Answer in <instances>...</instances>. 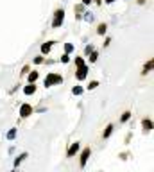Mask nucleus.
Returning <instances> with one entry per match:
<instances>
[{
  "instance_id": "15",
  "label": "nucleus",
  "mask_w": 154,
  "mask_h": 172,
  "mask_svg": "<svg viewBox=\"0 0 154 172\" xmlns=\"http://www.w3.org/2000/svg\"><path fill=\"white\" fill-rule=\"evenodd\" d=\"M106 29H107V27H106V24H100V25H99V29H97V32H99V34H106Z\"/></svg>"
},
{
  "instance_id": "7",
  "label": "nucleus",
  "mask_w": 154,
  "mask_h": 172,
  "mask_svg": "<svg viewBox=\"0 0 154 172\" xmlns=\"http://www.w3.org/2000/svg\"><path fill=\"white\" fill-rule=\"evenodd\" d=\"M77 150H79V143L75 142V143H72V145H70V149H68V153H67V154H68V156H74V154L77 153Z\"/></svg>"
},
{
  "instance_id": "5",
  "label": "nucleus",
  "mask_w": 154,
  "mask_h": 172,
  "mask_svg": "<svg viewBox=\"0 0 154 172\" xmlns=\"http://www.w3.org/2000/svg\"><path fill=\"white\" fill-rule=\"evenodd\" d=\"M90 154H92L90 147L82 150V154H81V167H84V165H86V161H88V158H90Z\"/></svg>"
},
{
  "instance_id": "9",
  "label": "nucleus",
  "mask_w": 154,
  "mask_h": 172,
  "mask_svg": "<svg viewBox=\"0 0 154 172\" xmlns=\"http://www.w3.org/2000/svg\"><path fill=\"white\" fill-rule=\"evenodd\" d=\"M50 47H52V41L43 43V45H41V52H43V54H49V52H50Z\"/></svg>"
},
{
  "instance_id": "13",
  "label": "nucleus",
  "mask_w": 154,
  "mask_h": 172,
  "mask_svg": "<svg viewBox=\"0 0 154 172\" xmlns=\"http://www.w3.org/2000/svg\"><path fill=\"white\" fill-rule=\"evenodd\" d=\"M111 133H113V125H107V127H106V131H104V138H107Z\"/></svg>"
},
{
  "instance_id": "1",
  "label": "nucleus",
  "mask_w": 154,
  "mask_h": 172,
  "mask_svg": "<svg viewBox=\"0 0 154 172\" xmlns=\"http://www.w3.org/2000/svg\"><path fill=\"white\" fill-rule=\"evenodd\" d=\"M63 82V77L59 74H49L45 77V86L49 88V86H54V84H61Z\"/></svg>"
},
{
  "instance_id": "16",
  "label": "nucleus",
  "mask_w": 154,
  "mask_h": 172,
  "mask_svg": "<svg viewBox=\"0 0 154 172\" xmlns=\"http://www.w3.org/2000/svg\"><path fill=\"white\" fill-rule=\"evenodd\" d=\"M72 93H74V95H81V93H82V88H81V86H74Z\"/></svg>"
},
{
  "instance_id": "21",
  "label": "nucleus",
  "mask_w": 154,
  "mask_h": 172,
  "mask_svg": "<svg viewBox=\"0 0 154 172\" xmlns=\"http://www.w3.org/2000/svg\"><path fill=\"white\" fill-rule=\"evenodd\" d=\"M129 117H131V113H129V111H125V113L122 115V122H127V120H129Z\"/></svg>"
},
{
  "instance_id": "14",
  "label": "nucleus",
  "mask_w": 154,
  "mask_h": 172,
  "mask_svg": "<svg viewBox=\"0 0 154 172\" xmlns=\"http://www.w3.org/2000/svg\"><path fill=\"white\" fill-rule=\"evenodd\" d=\"M14 138H16V129H11L7 133V140H14Z\"/></svg>"
},
{
  "instance_id": "10",
  "label": "nucleus",
  "mask_w": 154,
  "mask_h": 172,
  "mask_svg": "<svg viewBox=\"0 0 154 172\" xmlns=\"http://www.w3.org/2000/svg\"><path fill=\"white\" fill-rule=\"evenodd\" d=\"M25 158H27V153H24V154H20V156H18V158L14 160V167H18V165H20L21 161H24Z\"/></svg>"
},
{
  "instance_id": "2",
  "label": "nucleus",
  "mask_w": 154,
  "mask_h": 172,
  "mask_svg": "<svg viewBox=\"0 0 154 172\" xmlns=\"http://www.w3.org/2000/svg\"><path fill=\"white\" fill-rule=\"evenodd\" d=\"M63 20H64V11H63V9H57V11L54 13V22H52V27H54V29H57V27L63 24Z\"/></svg>"
},
{
  "instance_id": "24",
  "label": "nucleus",
  "mask_w": 154,
  "mask_h": 172,
  "mask_svg": "<svg viewBox=\"0 0 154 172\" xmlns=\"http://www.w3.org/2000/svg\"><path fill=\"white\" fill-rule=\"evenodd\" d=\"M34 63H36V64H39V63H43V57H41V56H38V57H34Z\"/></svg>"
},
{
  "instance_id": "23",
  "label": "nucleus",
  "mask_w": 154,
  "mask_h": 172,
  "mask_svg": "<svg viewBox=\"0 0 154 172\" xmlns=\"http://www.w3.org/2000/svg\"><path fill=\"white\" fill-rule=\"evenodd\" d=\"M61 61H63V63H68V61H70V56H68V54H64V56L61 57Z\"/></svg>"
},
{
  "instance_id": "6",
  "label": "nucleus",
  "mask_w": 154,
  "mask_h": 172,
  "mask_svg": "<svg viewBox=\"0 0 154 172\" xmlns=\"http://www.w3.org/2000/svg\"><path fill=\"white\" fill-rule=\"evenodd\" d=\"M34 92H36V86H34V82H31L29 86H25V88H24V93H25V95H32Z\"/></svg>"
},
{
  "instance_id": "3",
  "label": "nucleus",
  "mask_w": 154,
  "mask_h": 172,
  "mask_svg": "<svg viewBox=\"0 0 154 172\" xmlns=\"http://www.w3.org/2000/svg\"><path fill=\"white\" fill-rule=\"evenodd\" d=\"M29 115H32V106H31V104H21V106H20V117L27 118Z\"/></svg>"
},
{
  "instance_id": "11",
  "label": "nucleus",
  "mask_w": 154,
  "mask_h": 172,
  "mask_svg": "<svg viewBox=\"0 0 154 172\" xmlns=\"http://www.w3.org/2000/svg\"><path fill=\"white\" fill-rule=\"evenodd\" d=\"M150 70H152V59H150V61H147V64L143 67V74H149Z\"/></svg>"
},
{
  "instance_id": "4",
  "label": "nucleus",
  "mask_w": 154,
  "mask_h": 172,
  "mask_svg": "<svg viewBox=\"0 0 154 172\" xmlns=\"http://www.w3.org/2000/svg\"><path fill=\"white\" fill-rule=\"evenodd\" d=\"M86 75H88V67H86V64H81V67H77V79L82 81V79H86Z\"/></svg>"
},
{
  "instance_id": "12",
  "label": "nucleus",
  "mask_w": 154,
  "mask_h": 172,
  "mask_svg": "<svg viewBox=\"0 0 154 172\" xmlns=\"http://www.w3.org/2000/svg\"><path fill=\"white\" fill-rule=\"evenodd\" d=\"M38 81V72H31L29 74V82H36Z\"/></svg>"
},
{
  "instance_id": "22",
  "label": "nucleus",
  "mask_w": 154,
  "mask_h": 172,
  "mask_svg": "<svg viewBox=\"0 0 154 172\" xmlns=\"http://www.w3.org/2000/svg\"><path fill=\"white\" fill-rule=\"evenodd\" d=\"M75 64H77V67H81V64H84L82 57H75Z\"/></svg>"
},
{
  "instance_id": "19",
  "label": "nucleus",
  "mask_w": 154,
  "mask_h": 172,
  "mask_svg": "<svg viewBox=\"0 0 154 172\" xmlns=\"http://www.w3.org/2000/svg\"><path fill=\"white\" fill-rule=\"evenodd\" d=\"M97 57H99V54L92 50V56H90V61H92V63H95V61H97Z\"/></svg>"
},
{
  "instance_id": "27",
  "label": "nucleus",
  "mask_w": 154,
  "mask_h": 172,
  "mask_svg": "<svg viewBox=\"0 0 154 172\" xmlns=\"http://www.w3.org/2000/svg\"><path fill=\"white\" fill-rule=\"evenodd\" d=\"M138 2H140V4H145V0H138Z\"/></svg>"
},
{
  "instance_id": "8",
  "label": "nucleus",
  "mask_w": 154,
  "mask_h": 172,
  "mask_svg": "<svg viewBox=\"0 0 154 172\" xmlns=\"http://www.w3.org/2000/svg\"><path fill=\"white\" fill-rule=\"evenodd\" d=\"M142 125H143V131H145V133H149L150 129H152V122H150L149 118H145V120L142 122Z\"/></svg>"
},
{
  "instance_id": "18",
  "label": "nucleus",
  "mask_w": 154,
  "mask_h": 172,
  "mask_svg": "<svg viewBox=\"0 0 154 172\" xmlns=\"http://www.w3.org/2000/svg\"><path fill=\"white\" fill-rule=\"evenodd\" d=\"M64 50H67V54H70L74 50V45H72V43H67V45H64Z\"/></svg>"
},
{
  "instance_id": "25",
  "label": "nucleus",
  "mask_w": 154,
  "mask_h": 172,
  "mask_svg": "<svg viewBox=\"0 0 154 172\" xmlns=\"http://www.w3.org/2000/svg\"><path fill=\"white\" fill-rule=\"evenodd\" d=\"M82 4H84V6H90V4H92V0H82Z\"/></svg>"
},
{
  "instance_id": "26",
  "label": "nucleus",
  "mask_w": 154,
  "mask_h": 172,
  "mask_svg": "<svg viewBox=\"0 0 154 172\" xmlns=\"http://www.w3.org/2000/svg\"><path fill=\"white\" fill-rule=\"evenodd\" d=\"M106 2H107V4H113V2H115V0H106Z\"/></svg>"
},
{
  "instance_id": "20",
  "label": "nucleus",
  "mask_w": 154,
  "mask_h": 172,
  "mask_svg": "<svg viewBox=\"0 0 154 172\" xmlns=\"http://www.w3.org/2000/svg\"><path fill=\"white\" fill-rule=\"evenodd\" d=\"M84 20H86V22H92V20H93V14H92V13H84Z\"/></svg>"
},
{
  "instance_id": "17",
  "label": "nucleus",
  "mask_w": 154,
  "mask_h": 172,
  "mask_svg": "<svg viewBox=\"0 0 154 172\" xmlns=\"http://www.w3.org/2000/svg\"><path fill=\"white\" fill-rule=\"evenodd\" d=\"M97 86H99V82H97V81H92L90 84H88V90H95Z\"/></svg>"
}]
</instances>
